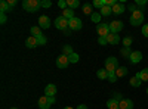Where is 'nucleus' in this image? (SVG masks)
<instances>
[{
    "label": "nucleus",
    "mask_w": 148,
    "mask_h": 109,
    "mask_svg": "<svg viewBox=\"0 0 148 109\" xmlns=\"http://www.w3.org/2000/svg\"><path fill=\"white\" fill-rule=\"evenodd\" d=\"M46 37H45V35H40V37H37V43H39V46H45L46 44Z\"/></svg>",
    "instance_id": "obj_35"
},
{
    "label": "nucleus",
    "mask_w": 148,
    "mask_h": 109,
    "mask_svg": "<svg viewBox=\"0 0 148 109\" xmlns=\"http://www.w3.org/2000/svg\"><path fill=\"white\" fill-rule=\"evenodd\" d=\"M53 103H55V97H52V96H42L39 99V108L40 109H49Z\"/></svg>",
    "instance_id": "obj_3"
},
{
    "label": "nucleus",
    "mask_w": 148,
    "mask_h": 109,
    "mask_svg": "<svg viewBox=\"0 0 148 109\" xmlns=\"http://www.w3.org/2000/svg\"><path fill=\"white\" fill-rule=\"evenodd\" d=\"M127 72H129V71H127L126 66H119L117 71H116V75H117V78H121V77H125Z\"/></svg>",
    "instance_id": "obj_20"
},
{
    "label": "nucleus",
    "mask_w": 148,
    "mask_h": 109,
    "mask_svg": "<svg viewBox=\"0 0 148 109\" xmlns=\"http://www.w3.org/2000/svg\"><path fill=\"white\" fill-rule=\"evenodd\" d=\"M107 41H108V44L117 46V44L120 43V37H119L117 34H114V32H110V34L107 35Z\"/></svg>",
    "instance_id": "obj_10"
},
{
    "label": "nucleus",
    "mask_w": 148,
    "mask_h": 109,
    "mask_svg": "<svg viewBox=\"0 0 148 109\" xmlns=\"http://www.w3.org/2000/svg\"><path fill=\"white\" fill-rule=\"evenodd\" d=\"M64 109H74V108H71V106H65Z\"/></svg>",
    "instance_id": "obj_47"
},
{
    "label": "nucleus",
    "mask_w": 148,
    "mask_h": 109,
    "mask_svg": "<svg viewBox=\"0 0 148 109\" xmlns=\"http://www.w3.org/2000/svg\"><path fill=\"white\" fill-rule=\"evenodd\" d=\"M0 22H2V24L6 22V14H0Z\"/></svg>",
    "instance_id": "obj_44"
},
{
    "label": "nucleus",
    "mask_w": 148,
    "mask_h": 109,
    "mask_svg": "<svg viewBox=\"0 0 148 109\" xmlns=\"http://www.w3.org/2000/svg\"><path fill=\"white\" fill-rule=\"evenodd\" d=\"M39 27H40V28H45V30L49 28V27H51V19H49L47 16H45V15L40 16V18H39Z\"/></svg>",
    "instance_id": "obj_13"
},
{
    "label": "nucleus",
    "mask_w": 148,
    "mask_h": 109,
    "mask_svg": "<svg viewBox=\"0 0 148 109\" xmlns=\"http://www.w3.org/2000/svg\"><path fill=\"white\" fill-rule=\"evenodd\" d=\"M142 35L144 37H148V24H145V25L142 27Z\"/></svg>",
    "instance_id": "obj_40"
},
{
    "label": "nucleus",
    "mask_w": 148,
    "mask_h": 109,
    "mask_svg": "<svg viewBox=\"0 0 148 109\" xmlns=\"http://www.w3.org/2000/svg\"><path fill=\"white\" fill-rule=\"evenodd\" d=\"M55 27H56L58 30H61V31H65V30L68 28V19H65L62 15L56 16V19H55Z\"/></svg>",
    "instance_id": "obj_5"
},
{
    "label": "nucleus",
    "mask_w": 148,
    "mask_h": 109,
    "mask_svg": "<svg viewBox=\"0 0 148 109\" xmlns=\"http://www.w3.org/2000/svg\"><path fill=\"white\" fill-rule=\"evenodd\" d=\"M68 64H70V60H68V56H65V55H61V56L56 59V66L61 68V69L67 68Z\"/></svg>",
    "instance_id": "obj_9"
},
{
    "label": "nucleus",
    "mask_w": 148,
    "mask_h": 109,
    "mask_svg": "<svg viewBox=\"0 0 148 109\" xmlns=\"http://www.w3.org/2000/svg\"><path fill=\"white\" fill-rule=\"evenodd\" d=\"M101 14L99 12H93V14L90 15V19H92V22H95V24H101Z\"/></svg>",
    "instance_id": "obj_25"
},
{
    "label": "nucleus",
    "mask_w": 148,
    "mask_h": 109,
    "mask_svg": "<svg viewBox=\"0 0 148 109\" xmlns=\"http://www.w3.org/2000/svg\"><path fill=\"white\" fill-rule=\"evenodd\" d=\"M129 22H130V25H133V27H136V25H139V24H142L144 22V12L141 9H136L132 14V16L129 18Z\"/></svg>",
    "instance_id": "obj_2"
},
{
    "label": "nucleus",
    "mask_w": 148,
    "mask_h": 109,
    "mask_svg": "<svg viewBox=\"0 0 148 109\" xmlns=\"http://www.w3.org/2000/svg\"><path fill=\"white\" fill-rule=\"evenodd\" d=\"M67 6L70 7V9H76V7H79L80 6V2L79 0H67Z\"/></svg>",
    "instance_id": "obj_27"
},
{
    "label": "nucleus",
    "mask_w": 148,
    "mask_h": 109,
    "mask_svg": "<svg viewBox=\"0 0 148 109\" xmlns=\"http://www.w3.org/2000/svg\"><path fill=\"white\" fill-rule=\"evenodd\" d=\"M119 68V60L114 58V56H110L107 60H105V69L108 72H116Z\"/></svg>",
    "instance_id": "obj_4"
},
{
    "label": "nucleus",
    "mask_w": 148,
    "mask_h": 109,
    "mask_svg": "<svg viewBox=\"0 0 148 109\" xmlns=\"http://www.w3.org/2000/svg\"><path fill=\"white\" fill-rule=\"evenodd\" d=\"M98 43H99L101 46H105V44H108V41H107V37H99V39H98Z\"/></svg>",
    "instance_id": "obj_38"
},
{
    "label": "nucleus",
    "mask_w": 148,
    "mask_h": 109,
    "mask_svg": "<svg viewBox=\"0 0 148 109\" xmlns=\"http://www.w3.org/2000/svg\"><path fill=\"white\" fill-rule=\"evenodd\" d=\"M108 81H110V83H116V81H117L116 72H108Z\"/></svg>",
    "instance_id": "obj_33"
},
{
    "label": "nucleus",
    "mask_w": 148,
    "mask_h": 109,
    "mask_svg": "<svg viewBox=\"0 0 148 109\" xmlns=\"http://www.w3.org/2000/svg\"><path fill=\"white\" fill-rule=\"evenodd\" d=\"M111 9H113V14H116V15H121L123 12L126 10V7H125V5H123V3H117L116 6H113Z\"/></svg>",
    "instance_id": "obj_16"
},
{
    "label": "nucleus",
    "mask_w": 148,
    "mask_h": 109,
    "mask_svg": "<svg viewBox=\"0 0 148 109\" xmlns=\"http://www.w3.org/2000/svg\"><path fill=\"white\" fill-rule=\"evenodd\" d=\"M10 109H16V108H10Z\"/></svg>",
    "instance_id": "obj_48"
},
{
    "label": "nucleus",
    "mask_w": 148,
    "mask_h": 109,
    "mask_svg": "<svg viewBox=\"0 0 148 109\" xmlns=\"http://www.w3.org/2000/svg\"><path fill=\"white\" fill-rule=\"evenodd\" d=\"M55 94H56V86L55 84H47L45 89V96H52V97H55Z\"/></svg>",
    "instance_id": "obj_12"
},
{
    "label": "nucleus",
    "mask_w": 148,
    "mask_h": 109,
    "mask_svg": "<svg viewBox=\"0 0 148 109\" xmlns=\"http://www.w3.org/2000/svg\"><path fill=\"white\" fill-rule=\"evenodd\" d=\"M96 32L99 34V37H107V35L110 34V25L108 24H98L96 25Z\"/></svg>",
    "instance_id": "obj_7"
},
{
    "label": "nucleus",
    "mask_w": 148,
    "mask_h": 109,
    "mask_svg": "<svg viewBox=\"0 0 148 109\" xmlns=\"http://www.w3.org/2000/svg\"><path fill=\"white\" fill-rule=\"evenodd\" d=\"M30 32H31L33 37H40V35H43V34H42V28H40V27H31Z\"/></svg>",
    "instance_id": "obj_24"
},
{
    "label": "nucleus",
    "mask_w": 148,
    "mask_h": 109,
    "mask_svg": "<svg viewBox=\"0 0 148 109\" xmlns=\"http://www.w3.org/2000/svg\"><path fill=\"white\" fill-rule=\"evenodd\" d=\"M6 12H10V7H9L6 0H2L0 2V14H6Z\"/></svg>",
    "instance_id": "obj_22"
},
{
    "label": "nucleus",
    "mask_w": 148,
    "mask_h": 109,
    "mask_svg": "<svg viewBox=\"0 0 148 109\" xmlns=\"http://www.w3.org/2000/svg\"><path fill=\"white\" fill-rule=\"evenodd\" d=\"M79 59H80V58H79V55H77V53H73V55H70V56H68L70 64H77V62H79Z\"/></svg>",
    "instance_id": "obj_30"
},
{
    "label": "nucleus",
    "mask_w": 148,
    "mask_h": 109,
    "mask_svg": "<svg viewBox=\"0 0 148 109\" xmlns=\"http://www.w3.org/2000/svg\"><path fill=\"white\" fill-rule=\"evenodd\" d=\"M82 27H83V22L79 18H73L68 21V28L71 31H79V30H82Z\"/></svg>",
    "instance_id": "obj_6"
},
{
    "label": "nucleus",
    "mask_w": 148,
    "mask_h": 109,
    "mask_svg": "<svg viewBox=\"0 0 148 109\" xmlns=\"http://www.w3.org/2000/svg\"><path fill=\"white\" fill-rule=\"evenodd\" d=\"M132 37H125L123 39V44H125V47H130V44H132Z\"/></svg>",
    "instance_id": "obj_34"
},
{
    "label": "nucleus",
    "mask_w": 148,
    "mask_h": 109,
    "mask_svg": "<svg viewBox=\"0 0 148 109\" xmlns=\"http://www.w3.org/2000/svg\"><path fill=\"white\" fill-rule=\"evenodd\" d=\"M92 6L93 7H102V6H105V0H95V2L92 3Z\"/></svg>",
    "instance_id": "obj_31"
},
{
    "label": "nucleus",
    "mask_w": 148,
    "mask_h": 109,
    "mask_svg": "<svg viewBox=\"0 0 148 109\" xmlns=\"http://www.w3.org/2000/svg\"><path fill=\"white\" fill-rule=\"evenodd\" d=\"M147 93H148V87H147Z\"/></svg>",
    "instance_id": "obj_49"
},
{
    "label": "nucleus",
    "mask_w": 148,
    "mask_h": 109,
    "mask_svg": "<svg viewBox=\"0 0 148 109\" xmlns=\"http://www.w3.org/2000/svg\"><path fill=\"white\" fill-rule=\"evenodd\" d=\"M76 109H88V106H86V105H80V106H77Z\"/></svg>",
    "instance_id": "obj_45"
},
{
    "label": "nucleus",
    "mask_w": 148,
    "mask_h": 109,
    "mask_svg": "<svg viewBox=\"0 0 148 109\" xmlns=\"http://www.w3.org/2000/svg\"><path fill=\"white\" fill-rule=\"evenodd\" d=\"M96 77L99 78V80H108V71H107L105 68L99 69V71L96 72Z\"/></svg>",
    "instance_id": "obj_21"
},
{
    "label": "nucleus",
    "mask_w": 148,
    "mask_h": 109,
    "mask_svg": "<svg viewBox=\"0 0 148 109\" xmlns=\"http://www.w3.org/2000/svg\"><path fill=\"white\" fill-rule=\"evenodd\" d=\"M119 109H133V102L130 99H123L119 103Z\"/></svg>",
    "instance_id": "obj_14"
},
{
    "label": "nucleus",
    "mask_w": 148,
    "mask_h": 109,
    "mask_svg": "<svg viewBox=\"0 0 148 109\" xmlns=\"http://www.w3.org/2000/svg\"><path fill=\"white\" fill-rule=\"evenodd\" d=\"M8 5H9L10 10H12V9H14V7L16 6V0H8Z\"/></svg>",
    "instance_id": "obj_41"
},
{
    "label": "nucleus",
    "mask_w": 148,
    "mask_h": 109,
    "mask_svg": "<svg viewBox=\"0 0 148 109\" xmlns=\"http://www.w3.org/2000/svg\"><path fill=\"white\" fill-rule=\"evenodd\" d=\"M108 25H110V32H114V34H119L123 30V22L121 21H113V22H110Z\"/></svg>",
    "instance_id": "obj_8"
},
{
    "label": "nucleus",
    "mask_w": 148,
    "mask_h": 109,
    "mask_svg": "<svg viewBox=\"0 0 148 109\" xmlns=\"http://www.w3.org/2000/svg\"><path fill=\"white\" fill-rule=\"evenodd\" d=\"M113 99H114L116 102H119V103H120V102L123 100V96H121L120 93H114V97H113Z\"/></svg>",
    "instance_id": "obj_37"
},
{
    "label": "nucleus",
    "mask_w": 148,
    "mask_h": 109,
    "mask_svg": "<svg viewBox=\"0 0 148 109\" xmlns=\"http://www.w3.org/2000/svg\"><path fill=\"white\" fill-rule=\"evenodd\" d=\"M136 5L138 6H145L147 5V0H136Z\"/></svg>",
    "instance_id": "obj_43"
},
{
    "label": "nucleus",
    "mask_w": 148,
    "mask_h": 109,
    "mask_svg": "<svg viewBox=\"0 0 148 109\" xmlns=\"http://www.w3.org/2000/svg\"><path fill=\"white\" fill-rule=\"evenodd\" d=\"M73 53H74V52H73V47H71V46H68V44H67V46H64V47H62V55L70 56V55H73Z\"/></svg>",
    "instance_id": "obj_29"
},
{
    "label": "nucleus",
    "mask_w": 148,
    "mask_h": 109,
    "mask_svg": "<svg viewBox=\"0 0 148 109\" xmlns=\"http://www.w3.org/2000/svg\"><path fill=\"white\" fill-rule=\"evenodd\" d=\"M25 46L28 47V49H34V47H37L39 46V43H37V37L30 35V37L27 39V41H25Z\"/></svg>",
    "instance_id": "obj_15"
},
{
    "label": "nucleus",
    "mask_w": 148,
    "mask_h": 109,
    "mask_svg": "<svg viewBox=\"0 0 148 109\" xmlns=\"http://www.w3.org/2000/svg\"><path fill=\"white\" fill-rule=\"evenodd\" d=\"M62 16L65 18V19H73V18H76V16H74V10L73 9H70V7H67L65 10H62Z\"/></svg>",
    "instance_id": "obj_17"
},
{
    "label": "nucleus",
    "mask_w": 148,
    "mask_h": 109,
    "mask_svg": "<svg viewBox=\"0 0 148 109\" xmlns=\"http://www.w3.org/2000/svg\"><path fill=\"white\" fill-rule=\"evenodd\" d=\"M138 78H141V81H148V68H144L142 71H139L136 74Z\"/></svg>",
    "instance_id": "obj_19"
},
{
    "label": "nucleus",
    "mask_w": 148,
    "mask_h": 109,
    "mask_svg": "<svg viewBox=\"0 0 148 109\" xmlns=\"http://www.w3.org/2000/svg\"><path fill=\"white\" fill-rule=\"evenodd\" d=\"M82 10H83L84 15H92V14H93V12H92V5H90V3H84V5L82 6Z\"/></svg>",
    "instance_id": "obj_23"
},
{
    "label": "nucleus",
    "mask_w": 148,
    "mask_h": 109,
    "mask_svg": "<svg viewBox=\"0 0 148 109\" xmlns=\"http://www.w3.org/2000/svg\"><path fill=\"white\" fill-rule=\"evenodd\" d=\"M62 32H64L65 35H70V32H71V30H70V28H67V30H65V31H62Z\"/></svg>",
    "instance_id": "obj_46"
},
{
    "label": "nucleus",
    "mask_w": 148,
    "mask_h": 109,
    "mask_svg": "<svg viewBox=\"0 0 148 109\" xmlns=\"http://www.w3.org/2000/svg\"><path fill=\"white\" fill-rule=\"evenodd\" d=\"M129 83H130V86H132V87H139L141 84H142V83H141V78H138L136 75H135V77H132Z\"/></svg>",
    "instance_id": "obj_26"
},
{
    "label": "nucleus",
    "mask_w": 148,
    "mask_h": 109,
    "mask_svg": "<svg viewBox=\"0 0 148 109\" xmlns=\"http://www.w3.org/2000/svg\"><path fill=\"white\" fill-rule=\"evenodd\" d=\"M58 6L62 10H65L67 9V0H61V2H58Z\"/></svg>",
    "instance_id": "obj_36"
},
{
    "label": "nucleus",
    "mask_w": 148,
    "mask_h": 109,
    "mask_svg": "<svg viewBox=\"0 0 148 109\" xmlns=\"http://www.w3.org/2000/svg\"><path fill=\"white\" fill-rule=\"evenodd\" d=\"M42 6V2L40 0H24L22 2V7L25 12H37L39 10V7Z\"/></svg>",
    "instance_id": "obj_1"
},
{
    "label": "nucleus",
    "mask_w": 148,
    "mask_h": 109,
    "mask_svg": "<svg viewBox=\"0 0 148 109\" xmlns=\"http://www.w3.org/2000/svg\"><path fill=\"white\" fill-rule=\"evenodd\" d=\"M99 14H101V16H110L111 14H113V9H111L110 6H102L101 7V10H99Z\"/></svg>",
    "instance_id": "obj_18"
},
{
    "label": "nucleus",
    "mask_w": 148,
    "mask_h": 109,
    "mask_svg": "<svg viewBox=\"0 0 148 109\" xmlns=\"http://www.w3.org/2000/svg\"><path fill=\"white\" fill-rule=\"evenodd\" d=\"M127 10H130L132 14H133V12L136 10V6H135V5H127Z\"/></svg>",
    "instance_id": "obj_42"
},
{
    "label": "nucleus",
    "mask_w": 148,
    "mask_h": 109,
    "mask_svg": "<svg viewBox=\"0 0 148 109\" xmlns=\"http://www.w3.org/2000/svg\"><path fill=\"white\" fill-rule=\"evenodd\" d=\"M129 59H130L132 64H139L141 60H142V53L139 50H135V52H132V55H130Z\"/></svg>",
    "instance_id": "obj_11"
},
{
    "label": "nucleus",
    "mask_w": 148,
    "mask_h": 109,
    "mask_svg": "<svg viewBox=\"0 0 148 109\" xmlns=\"http://www.w3.org/2000/svg\"><path fill=\"white\" fill-rule=\"evenodd\" d=\"M42 6H43V7H51V6H52V2H51V0H43Z\"/></svg>",
    "instance_id": "obj_39"
},
{
    "label": "nucleus",
    "mask_w": 148,
    "mask_h": 109,
    "mask_svg": "<svg viewBox=\"0 0 148 109\" xmlns=\"http://www.w3.org/2000/svg\"><path fill=\"white\" fill-rule=\"evenodd\" d=\"M107 106H108V109H119V102H116L114 99H110L107 102Z\"/></svg>",
    "instance_id": "obj_28"
},
{
    "label": "nucleus",
    "mask_w": 148,
    "mask_h": 109,
    "mask_svg": "<svg viewBox=\"0 0 148 109\" xmlns=\"http://www.w3.org/2000/svg\"><path fill=\"white\" fill-rule=\"evenodd\" d=\"M121 55L126 56V58H130V55H132L130 47H123V49H121Z\"/></svg>",
    "instance_id": "obj_32"
}]
</instances>
